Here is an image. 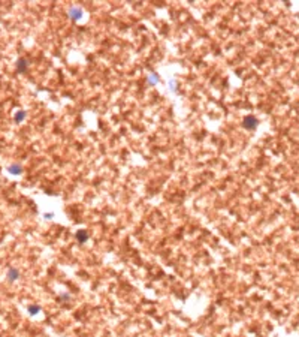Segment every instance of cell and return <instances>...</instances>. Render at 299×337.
<instances>
[{
    "label": "cell",
    "instance_id": "1",
    "mask_svg": "<svg viewBox=\"0 0 299 337\" xmlns=\"http://www.w3.org/2000/svg\"><path fill=\"white\" fill-rule=\"evenodd\" d=\"M259 124V120L254 116H247V117L242 120V126H244L245 129H248V131H253V129H256Z\"/></svg>",
    "mask_w": 299,
    "mask_h": 337
},
{
    "label": "cell",
    "instance_id": "2",
    "mask_svg": "<svg viewBox=\"0 0 299 337\" xmlns=\"http://www.w3.org/2000/svg\"><path fill=\"white\" fill-rule=\"evenodd\" d=\"M28 68V62L26 59H18L17 60V72L18 74H24Z\"/></svg>",
    "mask_w": 299,
    "mask_h": 337
},
{
    "label": "cell",
    "instance_id": "3",
    "mask_svg": "<svg viewBox=\"0 0 299 337\" xmlns=\"http://www.w3.org/2000/svg\"><path fill=\"white\" fill-rule=\"evenodd\" d=\"M69 17L72 18V20H79L82 17V11L79 8H70V11H69Z\"/></svg>",
    "mask_w": 299,
    "mask_h": 337
},
{
    "label": "cell",
    "instance_id": "4",
    "mask_svg": "<svg viewBox=\"0 0 299 337\" xmlns=\"http://www.w3.org/2000/svg\"><path fill=\"white\" fill-rule=\"evenodd\" d=\"M26 116H27V112H26V111L18 110L17 112H15V117L14 118H15V122H17V123H21V122L26 118Z\"/></svg>",
    "mask_w": 299,
    "mask_h": 337
},
{
    "label": "cell",
    "instance_id": "5",
    "mask_svg": "<svg viewBox=\"0 0 299 337\" xmlns=\"http://www.w3.org/2000/svg\"><path fill=\"white\" fill-rule=\"evenodd\" d=\"M9 172H11V174H21V166L20 165L9 166Z\"/></svg>",
    "mask_w": 299,
    "mask_h": 337
},
{
    "label": "cell",
    "instance_id": "6",
    "mask_svg": "<svg viewBox=\"0 0 299 337\" xmlns=\"http://www.w3.org/2000/svg\"><path fill=\"white\" fill-rule=\"evenodd\" d=\"M17 276H18V273H17L15 270H11V273H9V277H11V279H15Z\"/></svg>",
    "mask_w": 299,
    "mask_h": 337
},
{
    "label": "cell",
    "instance_id": "7",
    "mask_svg": "<svg viewBox=\"0 0 299 337\" xmlns=\"http://www.w3.org/2000/svg\"><path fill=\"white\" fill-rule=\"evenodd\" d=\"M157 80H159V78H157V75H153L151 76V78H150V84H153V83H156Z\"/></svg>",
    "mask_w": 299,
    "mask_h": 337
}]
</instances>
